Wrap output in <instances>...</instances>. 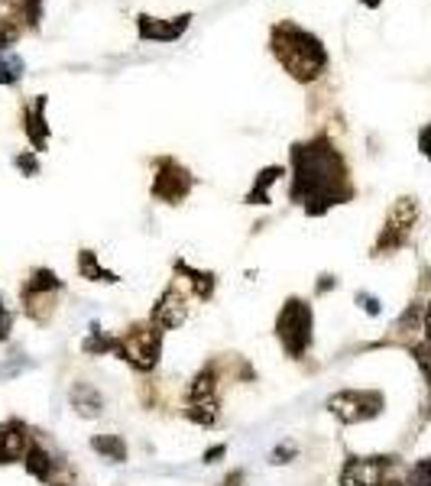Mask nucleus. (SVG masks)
I'll return each mask as SVG.
<instances>
[{"mask_svg": "<svg viewBox=\"0 0 431 486\" xmlns=\"http://www.w3.org/2000/svg\"><path fill=\"white\" fill-rule=\"evenodd\" d=\"M289 198L299 201L305 214L321 217L344 201L354 198L350 172L344 156L328 137H315L292 147V188Z\"/></svg>", "mask_w": 431, "mask_h": 486, "instance_id": "obj_1", "label": "nucleus"}, {"mask_svg": "<svg viewBox=\"0 0 431 486\" xmlns=\"http://www.w3.org/2000/svg\"><path fill=\"white\" fill-rule=\"evenodd\" d=\"M270 52L276 55V62L289 71V78L308 85V81H318L328 69V49L324 43L308 33L305 26L292 24V20H283L270 30Z\"/></svg>", "mask_w": 431, "mask_h": 486, "instance_id": "obj_2", "label": "nucleus"}, {"mask_svg": "<svg viewBox=\"0 0 431 486\" xmlns=\"http://www.w3.org/2000/svg\"><path fill=\"white\" fill-rule=\"evenodd\" d=\"M311 328H315V311L305 299H289L276 315V338L283 344V350L292 360L305 357V350L311 348Z\"/></svg>", "mask_w": 431, "mask_h": 486, "instance_id": "obj_3", "label": "nucleus"}, {"mask_svg": "<svg viewBox=\"0 0 431 486\" xmlns=\"http://www.w3.org/2000/svg\"><path fill=\"white\" fill-rule=\"evenodd\" d=\"M162 334L166 331L156 328L153 321L133 324L130 331L117 338L114 357H120L123 363H130L133 370H139V373L153 370L156 363H159V354H162Z\"/></svg>", "mask_w": 431, "mask_h": 486, "instance_id": "obj_4", "label": "nucleus"}, {"mask_svg": "<svg viewBox=\"0 0 431 486\" xmlns=\"http://www.w3.org/2000/svg\"><path fill=\"white\" fill-rule=\"evenodd\" d=\"M195 188V176L172 156H159L153 162V186L149 195L162 205H182Z\"/></svg>", "mask_w": 431, "mask_h": 486, "instance_id": "obj_5", "label": "nucleus"}, {"mask_svg": "<svg viewBox=\"0 0 431 486\" xmlns=\"http://www.w3.org/2000/svg\"><path fill=\"white\" fill-rule=\"evenodd\" d=\"M386 399L377 389H340L328 399V412L344 424H360L383 412Z\"/></svg>", "mask_w": 431, "mask_h": 486, "instance_id": "obj_6", "label": "nucleus"}, {"mask_svg": "<svg viewBox=\"0 0 431 486\" xmlns=\"http://www.w3.org/2000/svg\"><path fill=\"white\" fill-rule=\"evenodd\" d=\"M416 221H418V201L416 198H399V201H396L393 208H389V214H386L383 231H379L373 253L383 256V253H396V250L406 247L408 237H412V227H416Z\"/></svg>", "mask_w": 431, "mask_h": 486, "instance_id": "obj_7", "label": "nucleus"}, {"mask_svg": "<svg viewBox=\"0 0 431 486\" xmlns=\"http://www.w3.org/2000/svg\"><path fill=\"white\" fill-rule=\"evenodd\" d=\"M185 418L201 428H211L217 422V376L215 367H205L198 376L192 379L188 386V409H185Z\"/></svg>", "mask_w": 431, "mask_h": 486, "instance_id": "obj_8", "label": "nucleus"}, {"mask_svg": "<svg viewBox=\"0 0 431 486\" xmlns=\"http://www.w3.org/2000/svg\"><path fill=\"white\" fill-rule=\"evenodd\" d=\"M192 14H178V16H137V36L143 43H156V46H169L178 36H185V30L192 26Z\"/></svg>", "mask_w": 431, "mask_h": 486, "instance_id": "obj_9", "label": "nucleus"}, {"mask_svg": "<svg viewBox=\"0 0 431 486\" xmlns=\"http://www.w3.org/2000/svg\"><path fill=\"white\" fill-rule=\"evenodd\" d=\"M396 467V457H350L340 471V486H379L386 473Z\"/></svg>", "mask_w": 431, "mask_h": 486, "instance_id": "obj_10", "label": "nucleus"}, {"mask_svg": "<svg viewBox=\"0 0 431 486\" xmlns=\"http://www.w3.org/2000/svg\"><path fill=\"white\" fill-rule=\"evenodd\" d=\"M185 318H188V295H185V289L178 286V279H176L153 305L149 321H153L156 328H162V331H172V328L185 324Z\"/></svg>", "mask_w": 431, "mask_h": 486, "instance_id": "obj_11", "label": "nucleus"}, {"mask_svg": "<svg viewBox=\"0 0 431 486\" xmlns=\"http://www.w3.org/2000/svg\"><path fill=\"white\" fill-rule=\"evenodd\" d=\"M62 292V279L55 276L53 270H33V276L24 282L20 289V299H24V311L30 318H36V309L39 305H53V295Z\"/></svg>", "mask_w": 431, "mask_h": 486, "instance_id": "obj_12", "label": "nucleus"}, {"mask_svg": "<svg viewBox=\"0 0 431 486\" xmlns=\"http://www.w3.org/2000/svg\"><path fill=\"white\" fill-rule=\"evenodd\" d=\"M46 104H49L46 94H36V100H33V104H24V114H20V120H24V133H26V139H30V147L36 149V153H43V149L49 147Z\"/></svg>", "mask_w": 431, "mask_h": 486, "instance_id": "obj_13", "label": "nucleus"}, {"mask_svg": "<svg viewBox=\"0 0 431 486\" xmlns=\"http://www.w3.org/2000/svg\"><path fill=\"white\" fill-rule=\"evenodd\" d=\"M26 451H30V428L16 418L0 424V463L24 461Z\"/></svg>", "mask_w": 431, "mask_h": 486, "instance_id": "obj_14", "label": "nucleus"}, {"mask_svg": "<svg viewBox=\"0 0 431 486\" xmlns=\"http://www.w3.org/2000/svg\"><path fill=\"white\" fill-rule=\"evenodd\" d=\"M24 36V10L14 0H0V52Z\"/></svg>", "mask_w": 431, "mask_h": 486, "instance_id": "obj_15", "label": "nucleus"}, {"mask_svg": "<svg viewBox=\"0 0 431 486\" xmlns=\"http://www.w3.org/2000/svg\"><path fill=\"white\" fill-rule=\"evenodd\" d=\"M69 399H72V409L85 418H98L101 412H104V395H101L91 383H75V386L69 389Z\"/></svg>", "mask_w": 431, "mask_h": 486, "instance_id": "obj_16", "label": "nucleus"}, {"mask_svg": "<svg viewBox=\"0 0 431 486\" xmlns=\"http://www.w3.org/2000/svg\"><path fill=\"white\" fill-rule=\"evenodd\" d=\"M24 467H26V473H30V477L43 480V483H49V480H53V473L59 471L55 457L49 454L43 444H30V451H26V457H24Z\"/></svg>", "mask_w": 431, "mask_h": 486, "instance_id": "obj_17", "label": "nucleus"}, {"mask_svg": "<svg viewBox=\"0 0 431 486\" xmlns=\"http://www.w3.org/2000/svg\"><path fill=\"white\" fill-rule=\"evenodd\" d=\"M78 276L88 279V282H108V286L120 282L117 272H110L108 266H101V260H98L94 250H78Z\"/></svg>", "mask_w": 431, "mask_h": 486, "instance_id": "obj_18", "label": "nucleus"}, {"mask_svg": "<svg viewBox=\"0 0 431 486\" xmlns=\"http://www.w3.org/2000/svg\"><path fill=\"white\" fill-rule=\"evenodd\" d=\"M285 176L283 166H266L263 172H256L254 178V188H250V195H246V205H270V188L276 186L279 178Z\"/></svg>", "mask_w": 431, "mask_h": 486, "instance_id": "obj_19", "label": "nucleus"}, {"mask_svg": "<svg viewBox=\"0 0 431 486\" xmlns=\"http://www.w3.org/2000/svg\"><path fill=\"white\" fill-rule=\"evenodd\" d=\"M176 272H178V276H185L182 282H188L198 299H211V295H215V272L192 270V266H188V262H182V260L176 262Z\"/></svg>", "mask_w": 431, "mask_h": 486, "instance_id": "obj_20", "label": "nucleus"}, {"mask_svg": "<svg viewBox=\"0 0 431 486\" xmlns=\"http://www.w3.org/2000/svg\"><path fill=\"white\" fill-rule=\"evenodd\" d=\"M91 451L101 454L104 461L110 463H123L127 461V441L120 434H94L91 438Z\"/></svg>", "mask_w": 431, "mask_h": 486, "instance_id": "obj_21", "label": "nucleus"}, {"mask_svg": "<svg viewBox=\"0 0 431 486\" xmlns=\"http://www.w3.org/2000/svg\"><path fill=\"white\" fill-rule=\"evenodd\" d=\"M81 350H85L88 357H108V354H114V350H117V338H114V334H104L98 324H91V328H88L85 344H81Z\"/></svg>", "mask_w": 431, "mask_h": 486, "instance_id": "obj_22", "label": "nucleus"}, {"mask_svg": "<svg viewBox=\"0 0 431 486\" xmlns=\"http://www.w3.org/2000/svg\"><path fill=\"white\" fill-rule=\"evenodd\" d=\"M26 71V62L16 52H0V85H16Z\"/></svg>", "mask_w": 431, "mask_h": 486, "instance_id": "obj_23", "label": "nucleus"}, {"mask_svg": "<svg viewBox=\"0 0 431 486\" xmlns=\"http://www.w3.org/2000/svg\"><path fill=\"white\" fill-rule=\"evenodd\" d=\"M406 486H431V457L418 461L412 471H408V483Z\"/></svg>", "mask_w": 431, "mask_h": 486, "instance_id": "obj_24", "label": "nucleus"}, {"mask_svg": "<svg viewBox=\"0 0 431 486\" xmlns=\"http://www.w3.org/2000/svg\"><path fill=\"white\" fill-rule=\"evenodd\" d=\"M43 4H46V0H20L24 20H26V26H33V30H36L39 20H43Z\"/></svg>", "mask_w": 431, "mask_h": 486, "instance_id": "obj_25", "label": "nucleus"}, {"mask_svg": "<svg viewBox=\"0 0 431 486\" xmlns=\"http://www.w3.org/2000/svg\"><path fill=\"white\" fill-rule=\"evenodd\" d=\"M14 166L20 172H24L26 178H33V176H39V159H36V149H26V153H20L14 159Z\"/></svg>", "mask_w": 431, "mask_h": 486, "instance_id": "obj_26", "label": "nucleus"}, {"mask_svg": "<svg viewBox=\"0 0 431 486\" xmlns=\"http://www.w3.org/2000/svg\"><path fill=\"white\" fill-rule=\"evenodd\" d=\"M10 331H14V311L4 305V295H0V344L10 338Z\"/></svg>", "mask_w": 431, "mask_h": 486, "instance_id": "obj_27", "label": "nucleus"}, {"mask_svg": "<svg viewBox=\"0 0 431 486\" xmlns=\"http://www.w3.org/2000/svg\"><path fill=\"white\" fill-rule=\"evenodd\" d=\"M295 454H299V448H295L292 441H285V444H279V448L270 454V463H289Z\"/></svg>", "mask_w": 431, "mask_h": 486, "instance_id": "obj_28", "label": "nucleus"}, {"mask_svg": "<svg viewBox=\"0 0 431 486\" xmlns=\"http://www.w3.org/2000/svg\"><path fill=\"white\" fill-rule=\"evenodd\" d=\"M357 305H363V311L367 315H379V299L369 292H357Z\"/></svg>", "mask_w": 431, "mask_h": 486, "instance_id": "obj_29", "label": "nucleus"}, {"mask_svg": "<svg viewBox=\"0 0 431 486\" xmlns=\"http://www.w3.org/2000/svg\"><path fill=\"white\" fill-rule=\"evenodd\" d=\"M418 149H422V156L431 162V124H425L422 130H418Z\"/></svg>", "mask_w": 431, "mask_h": 486, "instance_id": "obj_30", "label": "nucleus"}, {"mask_svg": "<svg viewBox=\"0 0 431 486\" xmlns=\"http://www.w3.org/2000/svg\"><path fill=\"white\" fill-rule=\"evenodd\" d=\"M425 348H428V354H431V301H428V309H425Z\"/></svg>", "mask_w": 431, "mask_h": 486, "instance_id": "obj_31", "label": "nucleus"}, {"mask_svg": "<svg viewBox=\"0 0 431 486\" xmlns=\"http://www.w3.org/2000/svg\"><path fill=\"white\" fill-rule=\"evenodd\" d=\"M224 451H227V448H224V444H215V448H211V451H205V463H215L217 457H224Z\"/></svg>", "mask_w": 431, "mask_h": 486, "instance_id": "obj_32", "label": "nucleus"}, {"mask_svg": "<svg viewBox=\"0 0 431 486\" xmlns=\"http://www.w3.org/2000/svg\"><path fill=\"white\" fill-rule=\"evenodd\" d=\"M221 486H244V471H234L231 477H224Z\"/></svg>", "mask_w": 431, "mask_h": 486, "instance_id": "obj_33", "label": "nucleus"}, {"mask_svg": "<svg viewBox=\"0 0 431 486\" xmlns=\"http://www.w3.org/2000/svg\"><path fill=\"white\" fill-rule=\"evenodd\" d=\"M360 4H363V7H369V10H373V7H379L383 0H360Z\"/></svg>", "mask_w": 431, "mask_h": 486, "instance_id": "obj_34", "label": "nucleus"}, {"mask_svg": "<svg viewBox=\"0 0 431 486\" xmlns=\"http://www.w3.org/2000/svg\"><path fill=\"white\" fill-rule=\"evenodd\" d=\"M379 486H406V483H399V480H383Z\"/></svg>", "mask_w": 431, "mask_h": 486, "instance_id": "obj_35", "label": "nucleus"}, {"mask_svg": "<svg viewBox=\"0 0 431 486\" xmlns=\"http://www.w3.org/2000/svg\"><path fill=\"white\" fill-rule=\"evenodd\" d=\"M49 486H65V483H49Z\"/></svg>", "mask_w": 431, "mask_h": 486, "instance_id": "obj_36", "label": "nucleus"}]
</instances>
